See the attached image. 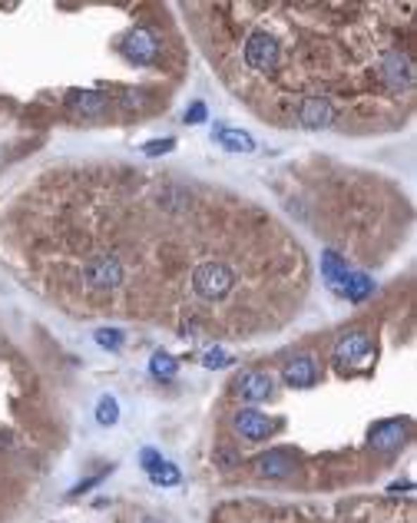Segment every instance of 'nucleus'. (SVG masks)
I'll use <instances>...</instances> for the list:
<instances>
[{
    "label": "nucleus",
    "mask_w": 417,
    "mask_h": 523,
    "mask_svg": "<svg viewBox=\"0 0 417 523\" xmlns=\"http://www.w3.org/2000/svg\"><path fill=\"white\" fill-rule=\"evenodd\" d=\"M139 460H143V467H146V474H149V470H153V467H159V464H163V457H159V454H156L153 447H146L143 454H139Z\"/></svg>",
    "instance_id": "obj_25"
},
{
    "label": "nucleus",
    "mask_w": 417,
    "mask_h": 523,
    "mask_svg": "<svg viewBox=\"0 0 417 523\" xmlns=\"http://www.w3.org/2000/svg\"><path fill=\"white\" fill-rule=\"evenodd\" d=\"M97 421L103 427H110V424H116L120 421V404H116V398H99V404H97Z\"/></svg>",
    "instance_id": "obj_20"
},
{
    "label": "nucleus",
    "mask_w": 417,
    "mask_h": 523,
    "mask_svg": "<svg viewBox=\"0 0 417 523\" xmlns=\"http://www.w3.org/2000/svg\"><path fill=\"white\" fill-rule=\"evenodd\" d=\"M335 103L328 97H301L295 106V120L305 126V130H325L335 123Z\"/></svg>",
    "instance_id": "obj_5"
},
{
    "label": "nucleus",
    "mask_w": 417,
    "mask_h": 523,
    "mask_svg": "<svg viewBox=\"0 0 417 523\" xmlns=\"http://www.w3.org/2000/svg\"><path fill=\"white\" fill-rule=\"evenodd\" d=\"M202 120H206V103L196 99V103L186 109V123H202Z\"/></svg>",
    "instance_id": "obj_24"
},
{
    "label": "nucleus",
    "mask_w": 417,
    "mask_h": 523,
    "mask_svg": "<svg viewBox=\"0 0 417 523\" xmlns=\"http://www.w3.org/2000/svg\"><path fill=\"white\" fill-rule=\"evenodd\" d=\"M235 288V272H232L225 262L208 259L199 262L192 269V292L202 298V302H219Z\"/></svg>",
    "instance_id": "obj_2"
},
{
    "label": "nucleus",
    "mask_w": 417,
    "mask_h": 523,
    "mask_svg": "<svg viewBox=\"0 0 417 523\" xmlns=\"http://www.w3.org/2000/svg\"><path fill=\"white\" fill-rule=\"evenodd\" d=\"M235 391L252 404L265 401L272 394V374H265V371H245V374H239V381H235Z\"/></svg>",
    "instance_id": "obj_11"
},
{
    "label": "nucleus",
    "mask_w": 417,
    "mask_h": 523,
    "mask_svg": "<svg viewBox=\"0 0 417 523\" xmlns=\"http://www.w3.org/2000/svg\"><path fill=\"white\" fill-rule=\"evenodd\" d=\"M368 355H371V338L364 331H351V335H344L335 345V358L338 361H361Z\"/></svg>",
    "instance_id": "obj_14"
},
{
    "label": "nucleus",
    "mask_w": 417,
    "mask_h": 523,
    "mask_svg": "<svg viewBox=\"0 0 417 523\" xmlns=\"http://www.w3.org/2000/svg\"><path fill=\"white\" fill-rule=\"evenodd\" d=\"M149 480H153L156 487H176L179 480V467L176 464H169V460H163V464H159V467H153L149 470Z\"/></svg>",
    "instance_id": "obj_18"
},
{
    "label": "nucleus",
    "mask_w": 417,
    "mask_h": 523,
    "mask_svg": "<svg viewBox=\"0 0 417 523\" xmlns=\"http://www.w3.org/2000/svg\"><path fill=\"white\" fill-rule=\"evenodd\" d=\"M407 437V421H381L371 427V447L374 450H397Z\"/></svg>",
    "instance_id": "obj_10"
},
{
    "label": "nucleus",
    "mask_w": 417,
    "mask_h": 523,
    "mask_svg": "<svg viewBox=\"0 0 417 523\" xmlns=\"http://www.w3.org/2000/svg\"><path fill=\"white\" fill-rule=\"evenodd\" d=\"M321 275H325L328 288L341 292V285L348 278V259L338 255V252H325V255H321Z\"/></svg>",
    "instance_id": "obj_16"
},
{
    "label": "nucleus",
    "mask_w": 417,
    "mask_h": 523,
    "mask_svg": "<svg viewBox=\"0 0 417 523\" xmlns=\"http://www.w3.org/2000/svg\"><path fill=\"white\" fill-rule=\"evenodd\" d=\"M371 292H374V282H371V275H364V272H348V278L341 285V295L348 302H364Z\"/></svg>",
    "instance_id": "obj_17"
},
{
    "label": "nucleus",
    "mask_w": 417,
    "mask_h": 523,
    "mask_svg": "<svg viewBox=\"0 0 417 523\" xmlns=\"http://www.w3.org/2000/svg\"><path fill=\"white\" fill-rule=\"evenodd\" d=\"M255 470H259V477H268V480L292 477L295 474V457L288 450H268V454H262L255 460Z\"/></svg>",
    "instance_id": "obj_9"
},
{
    "label": "nucleus",
    "mask_w": 417,
    "mask_h": 523,
    "mask_svg": "<svg viewBox=\"0 0 417 523\" xmlns=\"http://www.w3.org/2000/svg\"><path fill=\"white\" fill-rule=\"evenodd\" d=\"M123 54H126V60H132L136 66H149L156 60V54H159V40H156L146 27H136V30L126 37Z\"/></svg>",
    "instance_id": "obj_6"
},
{
    "label": "nucleus",
    "mask_w": 417,
    "mask_h": 523,
    "mask_svg": "<svg viewBox=\"0 0 417 523\" xmlns=\"http://www.w3.org/2000/svg\"><path fill=\"white\" fill-rule=\"evenodd\" d=\"M97 345H103V348H120V345H123V331H120V328H99V331H97Z\"/></svg>",
    "instance_id": "obj_22"
},
{
    "label": "nucleus",
    "mask_w": 417,
    "mask_h": 523,
    "mask_svg": "<svg viewBox=\"0 0 417 523\" xmlns=\"http://www.w3.org/2000/svg\"><path fill=\"white\" fill-rule=\"evenodd\" d=\"M202 364L212 371H219V368H229L232 364V355L225 348H208L206 355H202Z\"/></svg>",
    "instance_id": "obj_21"
},
{
    "label": "nucleus",
    "mask_w": 417,
    "mask_h": 523,
    "mask_svg": "<svg viewBox=\"0 0 417 523\" xmlns=\"http://www.w3.org/2000/svg\"><path fill=\"white\" fill-rule=\"evenodd\" d=\"M212 140L222 142L232 153H255V136L245 130H232V126H212Z\"/></svg>",
    "instance_id": "obj_15"
},
{
    "label": "nucleus",
    "mask_w": 417,
    "mask_h": 523,
    "mask_svg": "<svg viewBox=\"0 0 417 523\" xmlns=\"http://www.w3.org/2000/svg\"><path fill=\"white\" fill-rule=\"evenodd\" d=\"M169 149H176V140H173V136H166V140H149L143 146L146 156H163V153H169Z\"/></svg>",
    "instance_id": "obj_23"
},
{
    "label": "nucleus",
    "mask_w": 417,
    "mask_h": 523,
    "mask_svg": "<svg viewBox=\"0 0 417 523\" xmlns=\"http://www.w3.org/2000/svg\"><path fill=\"white\" fill-rule=\"evenodd\" d=\"M378 80L391 93H411V87H414V60L404 50H387L381 56V63H378Z\"/></svg>",
    "instance_id": "obj_4"
},
{
    "label": "nucleus",
    "mask_w": 417,
    "mask_h": 523,
    "mask_svg": "<svg viewBox=\"0 0 417 523\" xmlns=\"http://www.w3.org/2000/svg\"><path fill=\"white\" fill-rule=\"evenodd\" d=\"M272 421H268V414H262V411H255V407H245V411H239L235 414V431H239L245 441H265V437L272 434Z\"/></svg>",
    "instance_id": "obj_7"
},
{
    "label": "nucleus",
    "mask_w": 417,
    "mask_h": 523,
    "mask_svg": "<svg viewBox=\"0 0 417 523\" xmlns=\"http://www.w3.org/2000/svg\"><path fill=\"white\" fill-rule=\"evenodd\" d=\"M123 282H126V269H123V259L113 255V252H97L83 265V285H87L89 292H97V295L116 292Z\"/></svg>",
    "instance_id": "obj_3"
},
{
    "label": "nucleus",
    "mask_w": 417,
    "mask_h": 523,
    "mask_svg": "<svg viewBox=\"0 0 417 523\" xmlns=\"http://www.w3.org/2000/svg\"><path fill=\"white\" fill-rule=\"evenodd\" d=\"M282 378H285L288 388H311V384L318 381V364H315L311 355H298V358H292L285 364Z\"/></svg>",
    "instance_id": "obj_8"
},
{
    "label": "nucleus",
    "mask_w": 417,
    "mask_h": 523,
    "mask_svg": "<svg viewBox=\"0 0 417 523\" xmlns=\"http://www.w3.org/2000/svg\"><path fill=\"white\" fill-rule=\"evenodd\" d=\"M149 371H153L156 378H176L179 361L173 358V355H166V351H156L153 361H149Z\"/></svg>",
    "instance_id": "obj_19"
},
{
    "label": "nucleus",
    "mask_w": 417,
    "mask_h": 523,
    "mask_svg": "<svg viewBox=\"0 0 417 523\" xmlns=\"http://www.w3.org/2000/svg\"><path fill=\"white\" fill-rule=\"evenodd\" d=\"M189 189L186 185H173L166 183L159 185V192H156V206L163 209V212H173V216H182V212H189Z\"/></svg>",
    "instance_id": "obj_13"
},
{
    "label": "nucleus",
    "mask_w": 417,
    "mask_h": 523,
    "mask_svg": "<svg viewBox=\"0 0 417 523\" xmlns=\"http://www.w3.org/2000/svg\"><path fill=\"white\" fill-rule=\"evenodd\" d=\"M242 60L245 66L259 73V77H272L275 70L282 66V40L268 30H252L245 37V47H242Z\"/></svg>",
    "instance_id": "obj_1"
},
{
    "label": "nucleus",
    "mask_w": 417,
    "mask_h": 523,
    "mask_svg": "<svg viewBox=\"0 0 417 523\" xmlns=\"http://www.w3.org/2000/svg\"><path fill=\"white\" fill-rule=\"evenodd\" d=\"M66 103L77 109V113H83V116H103L110 109V97H103L97 90H70Z\"/></svg>",
    "instance_id": "obj_12"
}]
</instances>
